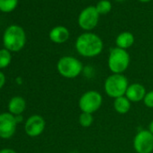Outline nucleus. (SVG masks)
Instances as JSON below:
<instances>
[{"label": "nucleus", "mask_w": 153, "mask_h": 153, "mask_svg": "<svg viewBox=\"0 0 153 153\" xmlns=\"http://www.w3.org/2000/svg\"><path fill=\"white\" fill-rule=\"evenodd\" d=\"M76 50L81 56L93 58L99 55L104 48L102 39L92 33H85L76 41Z\"/></svg>", "instance_id": "1"}, {"label": "nucleus", "mask_w": 153, "mask_h": 153, "mask_svg": "<svg viewBox=\"0 0 153 153\" xmlns=\"http://www.w3.org/2000/svg\"><path fill=\"white\" fill-rule=\"evenodd\" d=\"M26 42V35L25 30L19 25H10L5 31L3 36V43L5 49L9 51H21Z\"/></svg>", "instance_id": "2"}, {"label": "nucleus", "mask_w": 153, "mask_h": 153, "mask_svg": "<svg viewBox=\"0 0 153 153\" xmlns=\"http://www.w3.org/2000/svg\"><path fill=\"white\" fill-rule=\"evenodd\" d=\"M105 92L112 98L123 97L129 87L127 78L123 74H112L105 81Z\"/></svg>", "instance_id": "3"}, {"label": "nucleus", "mask_w": 153, "mask_h": 153, "mask_svg": "<svg viewBox=\"0 0 153 153\" xmlns=\"http://www.w3.org/2000/svg\"><path fill=\"white\" fill-rule=\"evenodd\" d=\"M130 55L126 50L114 48L108 57V68L113 74H123L130 65Z\"/></svg>", "instance_id": "4"}, {"label": "nucleus", "mask_w": 153, "mask_h": 153, "mask_svg": "<svg viewBox=\"0 0 153 153\" xmlns=\"http://www.w3.org/2000/svg\"><path fill=\"white\" fill-rule=\"evenodd\" d=\"M57 69L63 78L75 79L81 74L83 66L78 59L71 56H64L59 59L57 63Z\"/></svg>", "instance_id": "5"}, {"label": "nucleus", "mask_w": 153, "mask_h": 153, "mask_svg": "<svg viewBox=\"0 0 153 153\" xmlns=\"http://www.w3.org/2000/svg\"><path fill=\"white\" fill-rule=\"evenodd\" d=\"M102 104V95L95 90H89L84 93L79 101V106L82 113H88L92 114L101 107Z\"/></svg>", "instance_id": "6"}, {"label": "nucleus", "mask_w": 153, "mask_h": 153, "mask_svg": "<svg viewBox=\"0 0 153 153\" xmlns=\"http://www.w3.org/2000/svg\"><path fill=\"white\" fill-rule=\"evenodd\" d=\"M133 148L137 153H151L153 151V134L149 130L140 131L133 139Z\"/></svg>", "instance_id": "7"}, {"label": "nucleus", "mask_w": 153, "mask_h": 153, "mask_svg": "<svg viewBox=\"0 0 153 153\" xmlns=\"http://www.w3.org/2000/svg\"><path fill=\"white\" fill-rule=\"evenodd\" d=\"M99 14L96 7H88L85 8L79 16V25L86 31L93 30L98 24Z\"/></svg>", "instance_id": "8"}, {"label": "nucleus", "mask_w": 153, "mask_h": 153, "mask_svg": "<svg viewBox=\"0 0 153 153\" xmlns=\"http://www.w3.org/2000/svg\"><path fill=\"white\" fill-rule=\"evenodd\" d=\"M17 122L16 116L10 113L0 114V138L9 139L16 130Z\"/></svg>", "instance_id": "9"}, {"label": "nucleus", "mask_w": 153, "mask_h": 153, "mask_svg": "<svg viewBox=\"0 0 153 153\" xmlns=\"http://www.w3.org/2000/svg\"><path fill=\"white\" fill-rule=\"evenodd\" d=\"M45 129V121L44 119L38 114H33L30 116L25 124V131L26 134L30 137H37L41 135Z\"/></svg>", "instance_id": "10"}, {"label": "nucleus", "mask_w": 153, "mask_h": 153, "mask_svg": "<svg viewBox=\"0 0 153 153\" xmlns=\"http://www.w3.org/2000/svg\"><path fill=\"white\" fill-rule=\"evenodd\" d=\"M146 93L147 92L143 85L140 83H133V84L129 85L125 93V97L131 102L136 103V102L143 101Z\"/></svg>", "instance_id": "11"}, {"label": "nucleus", "mask_w": 153, "mask_h": 153, "mask_svg": "<svg viewBox=\"0 0 153 153\" xmlns=\"http://www.w3.org/2000/svg\"><path fill=\"white\" fill-rule=\"evenodd\" d=\"M49 37L51 41L53 42L54 43H58V44L64 43L69 38V32L66 27L59 25L51 29Z\"/></svg>", "instance_id": "12"}, {"label": "nucleus", "mask_w": 153, "mask_h": 153, "mask_svg": "<svg viewBox=\"0 0 153 153\" xmlns=\"http://www.w3.org/2000/svg\"><path fill=\"white\" fill-rule=\"evenodd\" d=\"M26 107L25 100L21 97H13L8 104V111L13 115H20Z\"/></svg>", "instance_id": "13"}, {"label": "nucleus", "mask_w": 153, "mask_h": 153, "mask_svg": "<svg viewBox=\"0 0 153 153\" xmlns=\"http://www.w3.org/2000/svg\"><path fill=\"white\" fill-rule=\"evenodd\" d=\"M133 42H134V36L130 32L121 33L115 40V43L117 47L123 50L130 48L133 44Z\"/></svg>", "instance_id": "14"}, {"label": "nucleus", "mask_w": 153, "mask_h": 153, "mask_svg": "<svg viewBox=\"0 0 153 153\" xmlns=\"http://www.w3.org/2000/svg\"><path fill=\"white\" fill-rule=\"evenodd\" d=\"M114 108L118 114H127L131 109V101L124 96L115 98L114 101Z\"/></svg>", "instance_id": "15"}, {"label": "nucleus", "mask_w": 153, "mask_h": 153, "mask_svg": "<svg viewBox=\"0 0 153 153\" xmlns=\"http://www.w3.org/2000/svg\"><path fill=\"white\" fill-rule=\"evenodd\" d=\"M17 4L18 0H0V11L10 13L16 7Z\"/></svg>", "instance_id": "16"}, {"label": "nucleus", "mask_w": 153, "mask_h": 153, "mask_svg": "<svg viewBox=\"0 0 153 153\" xmlns=\"http://www.w3.org/2000/svg\"><path fill=\"white\" fill-rule=\"evenodd\" d=\"M12 60L11 51L7 49L0 50V68H7Z\"/></svg>", "instance_id": "17"}, {"label": "nucleus", "mask_w": 153, "mask_h": 153, "mask_svg": "<svg viewBox=\"0 0 153 153\" xmlns=\"http://www.w3.org/2000/svg\"><path fill=\"white\" fill-rule=\"evenodd\" d=\"M96 8L99 15H106L111 11L112 5L108 0H101V1L97 3Z\"/></svg>", "instance_id": "18"}, {"label": "nucleus", "mask_w": 153, "mask_h": 153, "mask_svg": "<svg viewBox=\"0 0 153 153\" xmlns=\"http://www.w3.org/2000/svg\"><path fill=\"white\" fill-rule=\"evenodd\" d=\"M79 122L82 127H85V128L89 127L92 125V123L94 122L93 114H88V113H81V114L79 115Z\"/></svg>", "instance_id": "19"}, {"label": "nucleus", "mask_w": 153, "mask_h": 153, "mask_svg": "<svg viewBox=\"0 0 153 153\" xmlns=\"http://www.w3.org/2000/svg\"><path fill=\"white\" fill-rule=\"evenodd\" d=\"M144 105L149 108H153V90L146 93L145 97L143 99Z\"/></svg>", "instance_id": "20"}, {"label": "nucleus", "mask_w": 153, "mask_h": 153, "mask_svg": "<svg viewBox=\"0 0 153 153\" xmlns=\"http://www.w3.org/2000/svg\"><path fill=\"white\" fill-rule=\"evenodd\" d=\"M6 83V76L3 72L0 71V89H1Z\"/></svg>", "instance_id": "21"}, {"label": "nucleus", "mask_w": 153, "mask_h": 153, "mask_svg": "<svg viewBox=\"0 0 153 153\" xmlns=\"http://www.w3.org/2000/svg\"><path fill=\"white\" fill-rule=\"evenodd\" d=\"M0 153H16V151L12 149H3L0 150Z\"/></svg>", "instance_id": "22"}, {"label": "nucleus", "mask_w": 153, "mask_h": 153, "mask_svg": "<svg viewBox=\"0 0 153 153\" xmlns=\"http://www.w3.org/2000/svg\"><path fill=\"white\" fill-rule=\"evenodd\" d=\"M149 131L153 134V120L149 123Z\"/></svg>", "instance_id": "23"}, {"label": "nucleus", "mask_w": 153, "mask_h": 153, "mask_svg": "<svg viewBox=\"0 0 153 153\" xmlns=\"http://www.w3.org/2000/svg\"><path fill=\"white\" fill-rule=\"evenodd\" d=\"M16 122H17V123H21L22 121H23V116L20 114V115H16Z\"/></svg>", "instance_id": "24"}, {"label": "nucleus", "mask_w": 153, "mask_h": 153, "mask_svg": "<svg viewBox=\"0 0 153 153\" xmlns=\"http://www.w3.org/2000/svg\"><path fill=\"white\" fill-rule=\"evenodd\" d=\"M140 2H143V3H147V2H149L150 0H140Z\"/></svg>", "instance_id": "25"}, {"label": "nucleus", "mask_w": 153, "mask_h": 153, "mask_svg": "<svg viewBox=\"0 0 153 153\" xmlns=\"http://www.w3.org/2000/svg\"><path fill=\"white\" fill-rule=\"evenodd\" d=\"M116 1H119V2H122V1H124V0H116Z\"/></svg>", "instance_id": "26"}]
</instances>
